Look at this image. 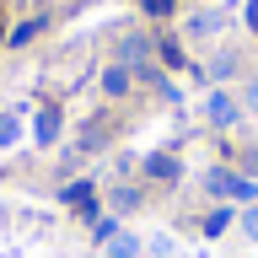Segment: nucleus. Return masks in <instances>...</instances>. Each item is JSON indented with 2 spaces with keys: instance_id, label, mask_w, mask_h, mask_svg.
<instances>
[{
  "instance_id": "9d476101",
  "label": "nucleus",
  "mask_w": 258,
  "mask_h": 258,
  "mask_svg": "<svg viewBox=\"0 0 258 258\" xmlns=\"http://www.w3.org/2000/svg\"><path fill=\"white\" fill-rule=\"evenodd\" d=\"M226 226H231V210H210V215H205V231H210V237H221Z\"/></svg>"
},
{
  "instance_id": "f8f14e48",
  "label": "nucleus",
  "mask_w": 258,
  "mask_h": 258,
  "mask_svg": "<svg viewBox=\"0 0 258 258\" xmlns=\"http://www.w3.org/2000/svg\"><path fill=\"white\" fill-rule=\"evenodd\" d=\"M135 253H140L135 237H113V247H108V258H135Z\"/></svg>"
},
{
  "instance_id": "423d86ee",
  "label": "nucleus",
  "mask_w": 258,
  "mask_h": 258,
  "mask_svg": "<svg viewBox=\"0 0 258 258\" xmlns=\"http://www.w3.org/2000/svg\"><path fill=\"white\" fill-rule=\"evenodd\" d=\"M145 172H151V177H177V172H183V161L167 156V151H156V156H145Z\"/></svg>"
},
{
  "instance_id": "f257e3e1",
  "label": "nucleus",
  "mask_w": 258,
  "mask_h": 258,
  "mask_svg": "<svg viewBox=\"0 0 258 258\" xmlns=\"http://www.w3.org/2000/svg\"><path fill=\"white\" fill-rule=\"evenodd\" d=\"M210 194H231V199H247V194H253V183H247V177H237V172H221V167H210Z\"/></svg>"
},
{
  "instance_id": "f03ea898",
  "label": "nucleus",
  "mask_w": 258,
  "mask_h": 258,
  "mask_svg": "<svg viewBox=\"0 0 258 258\" xmlns=\"http://www.w3.org/2000/svg\"><path fill=\"white\" fill-rule=\"evenodd\" d=\"M118 59L135 64V70L151 64V43H145V32H124V38H118Z\"/></svg>"
},
{
  "instance_id": "ddd939ff",
  "label": "nucleus",
  "mask_w": 258,
  "mask_h": 258,
  "mask_svg": "<svg viewBox=\"0 0 258 258\" xmlns=\"http://www.w3.org/2000/svg\"><path fill=\"white\" fill-rule=\"evenodd\" d=\"M156 48H161V59L172 64V70H177V64H183V48H177V43H172V38H161V43H156Z\"/></svg>"
},
{
  "instance_id": "7ed1b4c3",
  "label": "nucleus",
  "mask_w": 258,
  "mask_h": 258,
  "mask_svg": "<svg viewBox=\"0 0 258 258\" xmlns=\"http://www.w3.org/2000/svg\"><path fill=\"white\" fill-rule=\"evenodd\" d=\"M32 135H38V145H54V140H59V108H54V102H43V108H38Z\"/></svg>"
},
{
  "instance_id": "1a4fd4ad",
  "label": "nucleus",
  "mask_w": 258,
  "mask_h": 258,
  "mask_svg": "<svg viewBox=\"0 0 258 258\" xmlns=\"http://www.w3.org/2000/svg\"><path fill=\"white\" fill-rule=\"evenodd\" d=\"M38 32H43V22H22V27H16L11 38H6V43H11V48H22V43H32Z\"/></svg>"
},
{
  "instance_id": "4468645a",
  "label": "nucleus",
  "mask_w": 258,
  "mask_h": 258,
  "mask_svg": "<svg viewBox=\"0 0 258 258\" xmlns=\"http://www.w3.org/2000/svg\"><path fill=\"white\" fill-rule=\"evenodd\" d=\"M210 70H215V76H226V70H237V54H231V48H221V54H215V64H210Z\"/></svg>"
},
{
  "instance_id": "dca6fc26",
  "label": "nucleus",
  "mask_w": 258,
  "mask_h": 258,
  "mask_svg": "<svg viewBox=\"0 0 258 258\" xmlns=\"http://www.w3.org/2000/svg\"><path fill=\"white\" fill-rule=\"evenodd\" d=\"M140 6H145V11H151V16H167V11H172V6H177V0H140Z\"/></svg>"
},
{
  "instance_id": "0eeeda50",
  "label": "nucleus",
  "mask_w": 258,
  "mask_h": 258,
  "mask_svg": "<svg viewBox=\"0 0 258 258\" xmlns=\"http://www.w3.org/2000/svg\"><path fill=\"white\" fill-rule=\"evenodd\" d=\"M102 92H108V97H124V92H129V70H124V64L102 70Z\"/></svg>"
},
{
  "instance_id": "6ab92c4d",
  "label": "nucleus",
  "mask_w": 258,
  "mask_h": 258,
  "mask_svg": "<svg viewBox=\"0 0 258 258\" xmlns=\"http://www.w3.org/2000/svg\"><path fill=\"white\" fill-rule=\"evenodd\" d=\"M247 27L258 32V0H247Z\"/></svg>"
},
{
  "instance_id": "6e6552de",
  "label": "nucleus",
  "mask_w": 258,
  "mask_h": 258,
  "mask_svg": "<svg viewBox=\"0 0 258 258\" xmlns=\"http://www.w3.org/2000/svg\"><path fill=\"white\" fill-rule=\"evenodd\" d=\"M188 32H194V38H210V32H221V16L199 11V16H194V22H188Z\"/></svg>"
},
{
  "instance_id": "9b49d317",
  "label": "nucleus",
  "mask_w": 258,
  "mask_h": 258,
  "mask_svg": "<svg viewBox=\"0 0 258 258\" xmlns=\"http://www.w3.org/2000/svg\"><path fill=\"white\" fill-rule=\"evenodd\" d=\"M140 205V188L129 183V188H113V210H135Z\"/></svg>"
},
{
  "instance_id": "f3484780",
  "label": "nucleus",
  "mask_w": 258,
  "mask_h": 258,
  "mask_svg": "<svg viewBox=\"0 0 258 258\" xmlns=\"http://www.w3.org/2000/svg\"><path fill=\"white\" fill-rule=\"evenodd\" d=\"M242 108H253V113H258V81H247V86H242Z\"/></svg>"
},
{
  "instance_id": "2eb2a0df",
  "label": "nucleus",
  "mask_w": 258,
  "mask_h": 258,
  "mask_svg": "<svg viewBox=\"0 0 258 258\" xmlns=\"http://www.w3.org/2000/svg\"><path fill=\"white\" fill-rule=\"evenodd\" d=\"M242 231L258 242V205H253V210H242Z\"/></svg>"
},
{
  "instance_id": "20e7f679",
  "label": "nucleus",
  "mask_w": 258,
  "mask_h": 258,
  "mask_svg": "<svg viewBox=\"0 0 258 258\" xmlns=\"http://www.w3.org/2000/svg\"><path fill=\"white\" fill-rule=\"evenodd\" d=\"M64 205L76 210V215H97V188L92 183H70L64 188Z\"/></svg>"
},
{
  "instance_id": "a211bd4d",
  "label": "nucleus",
  "mask_w": 258,
  "mask_h": 258,
  "mask_svg": "<svg viewBox=\"0 0 258 258\" xmlns=\"http://www.w3.org/2000/svg\"><path fill=\"white\" fill-rule=\"evenodd\" d=\"M16 140V118H0V145H11Z\"/></svg>"
},
{
  "instance_id": "39448f33",
  "label": "nucleus",
  "mask_w": 258,
  "mask_h": 258,
  "mask_svg": "<svg viewBox=\"0 0 258 258\" xmlns=\"http://www.w3.org/2000/svg\"><path fill=\"white\" fill-rule=\"evenodd\" d=\"M210 124H215V129H231V124H237V97H226V92L210 97Z\"/></svg>"
}]
</instances>
